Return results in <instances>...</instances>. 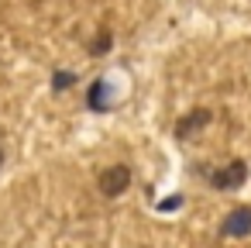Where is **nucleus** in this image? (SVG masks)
Listing matches in <instances>:
<instances>
[{"label":"nucleus","instance_id":"2","mask_svg":"<svg viewBox=\"0 0 251 248\" xmlns=\"http://www.w3.org/2000/svg\"><path fill=\"white\" fill-rule=\"evenodd\" d=\"M244 179H248V165H244L241 159L227 162L224 169H217V172L210 176V183H213L217 190H237V186H241Z\"/></svg>","mask_w":251,"mask_h":248},{"label":"nucleus","instance_id":"8","mask_svg":"<svg viewBox=\"0 0 251 248\" xmlns=\"http://www.w3.org/2000/svg\"><path fill=\"white\" fill-rule=\"evenodd\" d=\"M158 207H162V210H176V207H179V196H172V200H165V203H158Z\"/></svg>","mask_w":251,"mask_h":248},{"label":"nucleus","instance_id":"7","mask_svg":"<svg viewBox=\"0 0 251 248\" xmlns=\"http://www.w3.org/2000/svg\"><path fill=\"white\" fill-rule=\"evenodd\" d=\"M73 83H76L73 73H55V76H52V86H55V90H69Z\"/></svg>","mask_w":251,"mask_h":248},{"label":"nucleus","instance_id":"1","mask_svg":"<svg viewBox=\"0 0 251 248\" xmlns=\"http://www.w3.org/2000/svg\"><path fill=\"white\" fill-rule=\"evenodd\" d=\"M131 186V169L127 165H107L100 172V193L103 196H121Z\"/></svg>","mask_w":251,"mask_h":248},{"label":"nucleus","instance_id":"5","mask_svg":"<svg viewBox=\"0 0 251 248\" xmlns=\"http://www.w3.org/2000/svg\"><path fill=\"white\" fill-rule=\"evenodd\" d=\"M110 45H114V35L107 28H100L97 38H93V45H90V55H103V52H110Z\"/></svg>","mask_w":251,"mask_h":248},{"label":"nucleus","instance_id":"9","mask_svg":"<svg viewBox=\"0 0 251 248\" xmlns=\"http://www.w3.org/2000/svg\"><path fill=\"white\" fill-rule=\"evenodd\" d=\"M0 162H4V155H0Z\"/></svg>","mask_w":251,"mask_h":248},{"label":"nucleus","instance_id":"6","mask_svg":"<svg viewBox=\"0 0 251 248\" xmlns=\"http://www.w3.org/2000/svg\"><path fill=\"white\" fill-rule=\"evenodd\" d=\"M103 90H107V80H97V83L90 86V107H93V110H107V104H103Z\"/></svg>","mask_w":251,"mask_h":248},{"label":"nucleus","instance_id":"4","mask_svg":"<svg viewBox=\"0 0 251 248\" xmlns=\"http://www.w3.org/2000/svg\"><path fill=\"white\" fill-rule=\"evenodd\" d=\"M220 231L227 238H248L251 234V207H237L227 214V220L220 224Z\"/></svg>","mask_w":251,"mask_h":248},{"label":"nucleus","instance_id":"3","mask_svg":"<svg viewBox=\"0 0 251 248\" xmlns=\"http://www.w3.org/2000/svg\"><path fill=\"white\" fill-rule=\"evenodd\" d=\"M206 124H210V110H206V107H196V110H189L186 117L176 121V138L189 141V138H196Z\"/></svg>","mask_w":251,"mask_h":248}]
</instances>
